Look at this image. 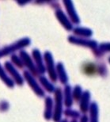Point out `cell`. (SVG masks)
Segmentation results:
<instances>
[{
  "label": "cell",
  "instance_id": "cell-1",
  "mask_svg": "<svg viewBox=\"0 0 110 122\" xmlns=\"http://www.w3.org/2000/svg\"><path fill=\"white\" fill-rule=\"evenodd\" d=\"M82 71L85 75H95L97 74L100 71L99 68L97 67L96 64L90 62L85 63L82 66Z\"/></svg>",
  "mask_w": 110,
  "mask_h": 122
}]
</instances>
